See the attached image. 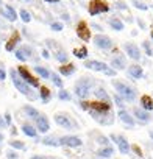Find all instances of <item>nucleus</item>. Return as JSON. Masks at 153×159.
Instances as JSON below:
<instances>
[{"label":"nucleus","instance_id":"nucleus-1","mask_svg":"<svg viewBox=\"0 0 153 159\" xmlns=\"http://www.w3.org/2000/svg\"><path fill=\"white\" fill-rule=\"evenodd\" d=\"M113 88L116 89V92L125 100V102H134L137 97V92L134 88L128 86L123 81H119V80H113Z\"/></svg>","mask_w":153,"mask_h":159},{"label":"nucleus","instance_id":"nucleus-2","mask_svg":"<svg viewBox=\"0 0 153 159\" xmlns=\"http://www.w3.org/2000/svg\"><path fill=\"white\" fill-rule=\"evenodd\" d=\"M10 75H11V80H13V84H14V88H16V89H17L21 94L27 95L30 100H35V98H36V95H33V94H31V89H30L28 83H27L25 80H24V78L19 75V72H17V70L11 69Z\"/></svg>","mask_w":153,"mask_h":159},{"label":"nucleus","instance_id":"nucleus-3","mask_svg":"<svg viewBox=\"0 0 153 159\" xmlns=\"http://www.w3.org/2000/svg\"><path fill=\"white\" fill-rule=\"evenodd\" d=\"M92 84H94L92 78H81V80H78V81L75 83V94H76V97L85 100L88 97L89 89L92 88Z\"/></svg>","mask_w":153,"mask_h":159},{"label":"nucleus","instance_id":"nucleus-4","mask_svg":"<svg viewBox=\"0 0 153 159\" xmlns=\"http://www.w3.org/2000/svg\"><path fill=\"white\" fill-rule=\"evenodd\" d=\"M88 11H89L91 16H97V14H102V13H108L109 5H106L105 2H102V0H92V2H89Z\"/></svg>","mask_w":153,"mask_h":159},{"label":"nucleus","instance_id":"nucleus-5","mask_svg":"<svg viewBox=\"0 0 153 159\" xmlns=\"http://www.w3.org/2000/svg\"><path fill=\"white\" fill-rule=\"evenodd\" d=\"M94 44H95L97 48H102V50H109L114 45L113 39L109 36H106V34H102V33H99V34L94 36Z\"/></svg>","mask_w":153,"mask_h":159},{"label":"nucleus","instance_id":"nucleus-6","mask_svg":"<svg viewBox=\"0 0 153 159\" xmlns=\"http://www.w3.org/2000/svg\"><path fill=\"white\" fill-rule=\"evenodd\" d=\"M55 122H56L61 128H64V129H75V128H76V123H75L69 116H66V114H56V116H55Z\"/></svg>","mask_w":153,"mask_h":159},{"label":"nucleus","instance_id":"nucleus-7","mask_svg":"<svg viewBox=\"0 0 153 159\" xmlns=\"http://www.w3.org/2000/svg\"><path fill=\"white\" fill-rule=\"evenodd\" d=\"M109 139L113 140V142H116L117 143V147H119V151L122 153V154H128L130 153V150H131V147H130V143H128V140L123 137V136H117V134H111L109 136Z\"/></svg>","mask_w":153,"mask_h":159},{"label":"nucleus","instance_id":"nucleus-8","mask_svg":"<svg viewBox=\"0 0 153 159\" xmlns=\"http://www.w3.org/2000/svg\"><path fill=\"white\" fill-rule=\"evenodd\" d=\"M123 50H125V53H127V56L128 58H131L133 61H139L141 59V50H139V47L134 44V42H127V44H123Z\"/></svg>","mask_w":153,"mask_h":159},{"label":"nucleus","instance_id":"nucleus-9","mask_svg":"<svg viewBox=\"0 0 153 159\" xmlns=\"http://www.w3.org/2000/svg\"><path fill=\"white\" fill-rule=\"evenodd\" d=\"M17 72H19V75H21V76L25 80V81H27L30 86H33V88H41V86H39V81H38V78H35V76L30 73V70H28L27 67H24V66H19Z\"/></svg>","mask_w":153,"mask_h":159},{"label":"nucleus","instance_id":"nucleus-10","mask_svg":"<svg viewBox=\"0 0 153 159\" xmlns=\"http://www.w3.org/2000/svg\"><path fill=\"white\" fill-rule=\"evenodd\" d=\"M85 67L86 69H91V70H95V72H103L106 73L111 67H108V64L102 62V61H95V59H89L85 62Z\"/></svg>","mask_w":153,"mask_h":159},{"label":"nucleus","instance_id":"nucleus-11","mask_svg":"<svg viewBox=\"0 0 153 159\" xmlns=\"http://www.w3.org/2000/svg\"><path fill=\"white\" fill-rule=\"evenodd\" d=\"M76 36H78L81 41H86V42L91 39V30H89L86 22L81 20V22L76 24Z\"/></svg>","mask_w":153,"mask_h":159},{"label":"nucleus","instance_id":"nucleus-12","mask_svg":"<svg viewBox=\"0 0 153 159\" xmlns=\"http://www.w3.org/2000/svg\"><path fill=\"white\" fill-rule=\"evenodd\" d=\"M111 67L116 69V70H123V69H127L128 66H127V58H125V55H120V53L114 55V56L111 58Z\"/></svg>","mask_w":153,"mask_h":159},{"label":"nucleus","instance_id":"nucleus-13","mask_svg":"<svg viewBox=\"0 0 153 159\" xmlns=\"http://www.w3.org/2000/svg\"><path fill=\"white\" fill-rule=\"evenodd\" d=\"M59 143L64 147H70V148H76L81 145V139L76 137V136H64L59 139Z\"/></svg>","mask_w":153,"mask_h":159},{"label":"nucleus","instance_id":"nucleus-14","mask_svg":"<svg viewBox=\"0 0 153 159\" xmlns=\"http://www.w3.org/2000/svg\"><path fill=\"white\" fill-rule=\"evenodd\" d=\"M127 73H128V76H131L133 80H141V78L144 76V69H142L139 64H131V66H128Z\"/></svg>","mask_w":153,"mask_h":159},{"label":"nucleus","instance_id":"nucleus-15","mask_svg":"<svg viewBox=\"0 0 153 159\" xmlns=\"http://www.w3.org/2000/svg\"><path fill=\"white\" fill-rule=\"evenodd\" d=\"M133 116L141 122V123H148L150 122V114H148V111H145L144 108H134L133 109Z\"/></svg>","mask_w":153,"mask_h":159},{"label":"nucleus","instance_id":"nucleus-16","mask_svg":"<svg viewBox=\"0 0 153 159\" xmlns=\"http://www.w3.org/2000/svg\"><path fill=\"white\" fill-rule=\"evenodd\" d=\"M117 117H119V119H120V122H123L127 126H134V125H136L134 117H131V116H130V112H128V111H125V109H119Z\"/></svg>","mask_w":153,"mask_h":159},{"label":"nucleus","instance_id":"nucleus-17","mask_svg":"<svg viewBox=\"0 0 153 159\" xmlns=\"http://www.w3.org/2000/svg\"><path fill=\"white\" fill-rule=\"evenodd\" d=\"M0 13H2V16H3L5 19H8L10 22H14V20L17 19V13H16V10H14L11 5H5V8L0 10Z\"/></svg>","mask_w":153,"mask_h":159},{"label":"nucleus","instance_id":"nucleus-18","mask_svg":"<svg viewBox=\"0 0 153 159\" xmlns=\"http://www.w3.org/2000/svg\"><path fill=\"white\" fill-rule=\"evenodd\" d=\"M31 47H27V45H24V47H21V48H17L16 50V58L19 59V61H27V58L31 55Z\"/></svg>","mask_w":153,"mask_h":159},{"label":"nucleus","instance_id":"nucleus-19","mask_svg":"<svg viewBox=\"0 0 153 159\" xmlns=\"http://www.w3.org/2000/svg\"><path fill=\"white\" fill-rule=\"evenodd\" d=\"M36 128L39 129V133H47L50 129V125H49V120L45 116H41L38 120H36Z\"/></svg>","mask_w":153,"mask_h":159},{"label":"nucleus","instance_id":"nucleus-20","mask_svg":"<svg viewBox=\"0 0 153 159\" xmlns=\"http://www.w3.org/2000/svg\"><path fill=\"white\" fill-rule=\"evenodd\" d=\"M24 111H25V114H27V117H30V119H33V120H38L42 114H39V111L38 109H35L33 106H30V105H27V106H24Z\"/></svg>","mask_w":153,"mask_h":159},{"label":"nucleus","instance_id":"nucleus-21","mask_svg":"<svg viewBox=\"0 0 153 159\" xmlns=\"http://www.w3.org/2000/svg\"><path fill=\"white\" fill-rule=\"evenodd\" d=\"M141 108H144L145 111H151L153 109V98L150 95H142L141 97Z\"/></svg>","mask_w":153,"mask_h":159},{"label":"nucleus","instance_id":"nucleus-22","mask_svg":"<svg viewBox=\"0 0 153 159\" xmlns=\"http://www.w3.org/2000/svg\"><path fill=\"white\" fill-rule=\"evenodd\" d=\"M108 24H109V27H111L114 31H122V30H123V27H125V25H123V22H122L119 17H111Z\"/></svg>","mask_w":153,"mask_h":159},{"label":"nucleus","instance_id":"nucleus-23","mask_svg":"<svg viewBox=\"0 0 153 159\" xmlns=\"http://www.w3.org/2000/svg\"><path fill=\"white\" fill-rule=\"evenodd\" d=\"M75 66L73 64H70V62H67V64H63L61 67H59V73L61 75H64V76H69V75H72L73 72H75Z\"/></svg>","mask_w":153,"mask_h":159},{"label":"nucleus","instance_id":"nucleus-24","mask_svg":"<svg viewBox=\"0 0 153 159\" xmlns=\"http://www.w3.org/2000/svg\"><path fill=\"white\" fill-rule=\"evenodd\" d=\"M97 154H99L100 157H103V159H108V157H111V156L114 154V148H113L111 145H108V147H105V148H100V150L97 151Z\"/></svg>","mask_w":153,"mask_h":159},{"label":"nucleus","instance_id":"nucleus-25","mask_svg":"<svg viewBox=\"0 0 153 159\" xmlns=\"http://www.w3.org/2000/svg\"><path fill=\"white\" fill-rule=\"evenodd\" d=\"M95 97L99 98V100H102V102H108V103H111V98H109V95H108V92L103 89V88H99V89H95Z\"/></svg>","mask_w":153,"mask_h":159},{"label":"nucleus","instance_id":"nucleus-26","mask_svg":"<svg viewBox=\"0 0 153 159\" xmlns=\"http://www.w3.org/2000/svg\"><path fill=\"white\" fill-rule=\"evenodd\" d=\"M21 41V36H19V33H14L13 36H11V39L8 41V44H7V50L8 52H13L14 50V47L17 45V42Z\"/></svg>","mask_w":153,"mask_h":159},{"label":"nucleus","instance_id":"nucleus-27","mask_svg":"<svg viewBox=\"0 0 153 159\" xmlns=\"http://www.w3.org/2000/svg\"><path fill=\"white\" fill-rule=\"evenodd\" d=\"M73 56L78 58V59H86V56H88V48H86V47L75 48V50H73Z\"/></svg>","mask_w":153,"mask_h":159},{"label":"nucleus","instance_id":"nucleus-28","mask_svg":"<svg viewBox=\"0 0 153 159\" xmlns=\"http://www.w3.org/2000/svg\"><path fill=\"white\" fill-rule=\"evenodd\" d=\"M39 95L42 98V103H49V100H50V89L45 88V86H41L39 88Z\"/></svg>","mask_w":153,"mask_h":159},{"label":"nucleus","instance_id":"nucleus-29","mask_svg":"<svg viewBox=\"0 0 153 159\" xmlns=\"http://www.w3.org/2000/svg\"><path fill=\"white\" fill-rule=\"evenodd\" d=\"M22 133H24L25 136H28V137H36V134H38V131H36L31 125H28V123H25V125L22 126Z\"/></svg>","mask_w":153,"mask_h":159},{"label":"nucleus","instance_id":"nucleus-30","mask_svg":"<svg viewBox=\"0 0 153 159\" xmlns=\"http://www.w3.org/2000/svg\"><path fill=\"white\" fill-rule=\"evenodd\" d=\"M35 70H36V73L39 75V76H42V78H50V70H47L45 67H42V66H36L35 67Z\"/></svg>","mask_w":153,"mask_h":159},{"label":"nucleus","instance_id":"nucleus-31","mask_svg":"<svg viewBox=\"0 0 153 159\" xmlns=\"http://www.w3.org/2000/svg\"><path fill=\"white\" fill-rule=\"evenodd\" d=\"M42 143L47 145V147H58V145H59V140H56L55 137H45V139L42 140Z\"/></svg>","mask_w":153,"mask_h":159},{"label":"nucleus","instance_id":"nucleus-32","mask_svg":"<svg viewBox=\"0 0 153 159\" xmlns=\"http://www.w3.org/2000/svg\"><path fill=\"white\" fill-rule=\"evenodd\" d=\"M131 3H133L134 8H137V10H141V11H147V10H148V5H145L144 2H139V0H131Z\"/></svg>","mask_w":153,"mask_h":159},{"label":"nucleus","instance_id":"nucleus-33","mask_svg":"<svg viewBox=\"0 0 153 159\" xmlns=\"http://www.w3.org/2000/svg\"><path fill=\"white\" fill-rule=\"evenodd\" d=\"M50 78H52V81H53V84H55V86L63 88V80L59 78V75H58V73H52V75H50Z\"/></svg>","mask_w":153,"mask_h":159},{"label":"nucleus","instance_id":"nucleus-34","mask_svg":"<svg viewBox=\"0 0 153 159\" xmlns=\"http://www.w3.org/2000/svg\"><path fill=\"white\" fill-rule=\"evenodd\" d=\"M142 48L145 50V55L147 56H153V48H151V45H150L148 41H144L142 42Z\"/></svg>","mask_w":153,"mask_h":159},{"label":"nucleus","instance_id":"nucleus-35","mask_svg":"<svg viewBox=\"0 0 153 159\" xmlns=\"http://www.w3.org/2000/svg\"><path fill=\"white\" fill-rule=\"evenodd\" d=\"M56 59H58L61 64H67V61H69V56L66 55V52H58V53H56Z\"/></svg>","mask_w":153,"mask_h":159},{"label":"nucleus","instance_id":"nucleus-36","mask_svg":"<svg viewBox=\"0 0 153 159\" xmlns=\"http://www.w3.org/2000/svg\"><path fill=\"white\" fill-rule=\"evenodd\" d=\"M10 147L14 148V150H25V145H24V142H21V140H11V142H10Z\"/></svg>","mask_w":153,"mask_h":159},{"label":"nucleus","instance_id":"nucleus-37","mask_svg":"<svg viewBox=\"0 0 153 159\" xmlns=\"http://www.w3.org/2000/svg\"><path fill=\"white\" fill-rule=\"evenodd\" d=\"M19 14H21V19H22V20H24L25 24H28V22L31 20V14H30V13H28L27 10H22V11H21Z\"/></svg>","mask_w":153,"mask_h":159},{"label":"nucleus","instance_id":"nucleus-38","mask_svg":"<svg viewBox=\"0 0 153 159\" xmlns=\"http://www.w3.org/2000/svg\"><path fill=\"white\" fill-rule=\"evenodd\" d=\"M58 98H59V100H66V102H67V100H70V94H69L67 91L61 89V91L58 92Z\"/></svg>","mask_w":153,"mask_h":159},{"label":"nucleus","instance_id":"nucleus-39","mask_svg":"<svg viewBox=\"0 0 153 159\" xmlns=\"http://www.w3.org/2000/svg\"><path fill=\"white\" fill-rule=\"evenodd\" d=\"M114 102H116V105H117L120 109H123V106H125V105H123V102H125V100H123L119 94H117V95H114Z\"/></svg>","mask_w":153,"mask_h":159},{"label":"nucleus","instance_id":"nucleus-40","mask_svg":"<svg viewBox=\"0 0 153 159\" xmlns=\"http://www.w3.org/2000/svg\"><path fill=\"white\" fill-rule=\"evenodd\" d=\"M109 140H111V139H108V137H105V136H99V139H97V142L102 143V145H105V147L109 145Z\"/></svg>","mask_w":153,"mask_h":159},{"label":"nucleus","instance_id":"nucleus-41","mask_svg":"<svg viewBox=\"0 0 153 159\" xmlns=\"http://www.w3.org/2000/svg\"><path fill=\"white\" fill-rule=\"evenodd\" d=\"M50 28H52L53 31H61V30H63V24H61V22H53V24L50 25Z\"/></svg>","mask_w":153,"mask_h":159},{"label":"nucleus","instance_id":"nucleus-42","mask_svg":"<svg viewBox=\"0 0 153 159\" xmlns=\"http://www.w3.org/2000/svg\"><path fill=\"white\" fill-rule=\"evenodd\" d=\"M131 150H133V151H134L139 157H142V151H141V148H139L137 145H133V147H131Z\"/></svg>","mask_w":153,"mask_h":159},{"label":"nucleus","instance_id":"nucleus-43","mask_svg":"<svg viewBox=\"0 0 153 159\" xmlns=\"http://www.w3.org/2000/svg\"><path fill=\"white\" fill-rule=\"evenodd\" d=\"M7 156H8V159H17V156H19V154H17L16 151H8V153H7Z\"/></svg>","mask_w":153,"mask_h":159},{"label":"nucleus","instance_id":"nucleus-44","mask_svg":"<svg viewBox=\"0 0 153 159\" xmlns=\"http://www.w3.org/2000/svg\"><path fill=\"white\" fill-rule=\"evenodd\" d=\"M116 8H119V10H127V5H125L123 2H117V3H116Z\"/></svg>","mask_w":153,"mask_h":159},{"label":"nucleus","instance_id":"nucleus-45","mask_svg":"<svg viewBox=\"0 0 153 159\" xmlns=\"http://www.w3.org/2000/svg\"><path fill=\"white\" fill-rule=\"evenodd\" d=\"M5 78H7V72L3 69H0V81H3Z\"/></svg>","mask_w":153,"mask_h":159},{"label":"nucleus","instance_id":"nucleus-46","mask_svg":"<svg viewBox=\"0 0 153 159\" xmlns=\"http://www.w3.org/2000/svg\"><path fill=\"white\" fill-rule=\"evenodd\" d=\"M136 22H137V25H139V27H141V30H145V22H144V20H142V19H137V20H136Z\"/></svg>","mask_w":153,"mask_h":159},{"label":"nucleus","instance_id":"nucleus-47","mask_svg":"<svg viewBox=\"0 0 153 159\" xmlns=\"http://www.w3.org/2000/svg\"><path fill=\"white\" fill-rule=\"evenodd\" d=\"M5 122H7V125H11V116H10V112L5 114Z\"/></svg>","mask_w":153,"mask_h":159},{"label":"nucleus","instance_id":"nucleus-48","mask_svg":"<svg viewBox=\"0 0 153 159\" xmlns=\"http://www.w3.org/2000/svg\"><path fill=\"white\" fill-rule=\"evenodd\" d=\"M91 27H92V28H94V30H97V31H102V30H103V28H102V27H100V25H99V24H92V25H91Z\"/></svg>","mask_w":153,"mask_h":159},{"label":"nucleus","instance_id":"nucleus-49","mask_svg":"<svg viewBox=\"0 0 153 159\" xmlns=\"http://www.w3.org/2000/svg\"><path fill=\"white\" fill-rule=\"evenodd\" d=\"M30 159H52V157H45V156H31Z\"/></svg>","mask_w":153,"mask_h":159},{"label":"nucleus","instance_id":"nucleus-50","mask_svg":"<svg viewBox=\"0 0 153 159\" xmlns=\"http://www.w3.org/2000/svg\"><path fill=\"white\" fill-rule=\"evenodd\" d=\"M42 56H44L45 59H49V58H50V55H49V52H47V50H42Z\"/></svg>","mask_w":153,"mask_h":159},{"label":"nucleus","instance_id":"nucleus-51","mask_svg":"<svg viewBox=\"0 0 153 159\" xmlns=\"http://www.w3.org/2000/svg\"><path fill=\"white\" fill-rule=\"evenodd\" d=\"M5 125H7V122H5V120H3L2 117H0V128H3Z\"/></svg>","mask_w":153,"mask_h":159},{"label":"nucleus","instance_id":"nucleus-52","mask_svg":"<svg viewBox=\"0 0 153 159\" xmlns=\"http://www.w3.org/2000/svg\"><path fill=\"white\" fill-rule=\"evenodd\" d=\"M47 3H59V0H44Z\"/></svg>","mask_w":153,"mask_h":159},{"label":"nucleus","instance_id":"nucleus-53","mask_svg":"<svg viewBox=\"0 0 153 159\" xmlns=\"http://www.w3.org/2000/svg\"><path fill=\"white\" fill-rule=\"evenodd\" d=\"M148 136H150V137H151V140H153V129H150V131H148Z\"/></svg>","mask_w":153,"mask_h":159},{"label":"nucleus","instance_id":"nucleus-54","mask_svg":"<svg viewBox=\"0 0 153 159\" xmlns=\"http://www.w3.org/2000/svg\"><path fill=\"white\" fill-rule=\"evenodd\" d=\"M2 140H3V134H2V133H0V142H2Z\"/></svg>","mask_w":153,"mask_h":159},{"label":"nucleus","instance_id":"nucleus-55","mask_svg":"<svg viewBox=\"0 0 153 159\" xmlns=\"http://www.w3.org/2000/svg\"><path fill=\"white\" fill-rule=\"evenodd\" d=\"M150 36H151V39H153V30H151V31H150Z\"/></svg>","mask_w":153,"mask_h":159},{"label":"nucleus","instance_id":"nucleus-56","mask_svg":"<svg viewBox=\"0 0 153 159\" xmlns=\"http://www.w3.org/2000/svg\"><path fill=\"white\" fill-rule=\"evenodd\" d=\"M0 5H2V0H0Z\"/></svg>","mask_w":153,"mask_h":159}]
</instances>
